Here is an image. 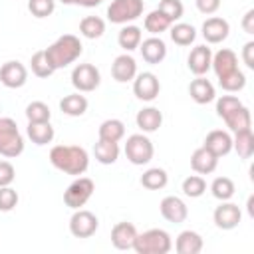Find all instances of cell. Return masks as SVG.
I'll return each instance as SVG.
<instances>
[{
	"instance_id": "obj_1",
	"label": "cell",
	"mask_w": 254,
	"mask_h": 254,
	"mask_svg": "<svg viewBox=\"0 0 254 254\" xmlns=\"http://www.w3.org/2000/svg\"><path fill=\"white\" fill-rule=\"evenodd\" d=\"M50 163L71 177H79L89 167V155L79 145H54L50 149Z\"/></svg>"
},
{
	"instance_id": "obj_2",
	"label": "cell",
	"mask_w": 254,
	"mask_h": 254,
	"mask_svg": "<svg viewBox=\"0 0 254 254\" xmlns=\"http://www.w3.org/2000/svg\"><path fill=\"white\" fill-rule=\"evenodd\" d=\"M44 52H46V58H48L50 65L54 69H62V67H67L69 64H73L81 56L83 46H81V40L77 36L64 34L54 44H50Z\"/></svg>"
},
{
	"instance_id": "obj_3",
	"label": "cell",
	"mask_w": 254,
	"mask_h": 254,
	"mask_svg": "<svg viewBox=\"0 0 254 254\" xmlns=\"http://www.w3.org/2000/svg\"><path fill=\"white\" fill-rule=\"evenodd\" d=\"M173 248L171 234L163 228H149L145 232H137L133 250L137 254H167Z\"/></svg>"
},
{
	"instance_id": "obj_4",
	"label": "cell",
	"mask_w": 254,
	"mask_h": 254,
	"mask_svg": "<svg viewBox=\"0 0 254 254\" xmlns=\"http://www.w3.org/2000/svg\"><path fill=\"white\" fill-rule=\"evenodd\" d=\"M24 151V137L12 117H0V155L14 159Z\"/></svg>"
},
{
	"instance_id": "obj_5",
	"label": "cell",
	"mask_w": 254,
	"mask_h": 254,
	"mask_svg": "<svg viewBox=\"0 0 254 254\" xmlns=\"http://www.w3.org/2000/svg\"><path fill=\"white\" fill-rule=\"evenodd\" d=\"M125 157L131 165H147L151 163L153 155H155V147H153V141L145 135V133H133L127 137L125 141Z\"/></svg>"
},
{
	"instance_id": "obj_6",
	"label": "cell",
	"mask_w": 254,
	"mask_h": 254,
	"mask_svg": "<svg viewBox=\"0 0 254 254\" xmlns=\"http://www.w3.org/2000/svg\"><path fill=\"white\" fill-rule=\"evenodd\" d=\"M145 2L143 0H111L107 6V20L111 24L125 26L143 16Z\"/></svg>"
},
{
	"instance_id": "obj_7",
	"label": "cell",
	"mask_w": 254,
	"mask_h": 254,
	"mask_svg": "<svg viewBox=\"0 0 254 254\" xmlns=\"http://www.w3.org/2000/svg\"><path fill=\"white\" fill-rule=\"evenodd\" d=\"M93 190H95V185H93V181L89 179V177H77L67 189H65V192H64V202L69 206V208H81V206H85V202L91 198V194H93Z\"/></svg>"
},
{
	"instance_id": "obj_8",
	"label": "cell",
	"mask_w": 254,
	"mask_h": 254,
	"mask_svg": "<svg viewBox=\"0 0 254 254\" xmlns=\"http://www.w3.org/2000/svg\"><path fill=\"white\" fill-rule=\"evenodd\" d=\"M101 83V73L93 64H77L71 69V85L79 93H89Z\"/></svg>"
},
{
	"instance_id": "obj_9",
	"label": "cell",
	"mask_w": 254,
	"mask_h": 254,
	"mask_svg": "<svg viewBox=\"0 0 254 254\" xmlns=\"http://www.w3.org/2000/svg\"><path fill=\"white\" fill-rule=\"evenodd\" d=\"M99 228V220L91 210L75 208V212L69 218V232L75 238H89Z\"/></svg>"
},
{
	"instance_id": "obj_10",
	"label": "cell",
	"mask_w": 254,
	"mask_h": 254,
	"mask_svg": "<svg viewBox=\"0 0 254 254\" xmlns=\"http://www.w3.org/2000/svg\"><path fill=\"white\" fill-rule=\"evenodd\" d=\"M161 81L153 71H141L133 77V93L141 101H153L159 97Z\"/></svg>"
},
{
	"instance_id": "obj_11",
	"label": "cell",
	"mask_w": 254,
	"mask_h": 254,
	"mask_svg": "<svg viewBox=\"0 0 254 254\" xmlns=\"http://www.w3.org/2000/svg\"><path fill=\"white\" fill-rule=\"evenodd\" d=\"M212 220H214L216 228H220V230H232V228H236L240 224L242 210H240L238 204H234L230 200H220V204L212 212Z\"/></svg>"
},
{
	"instance_id": "obj_12",
	"label": "cell",
	"mask_w": 254,
	"mask_h": 254,
	"mask_svg": "<svg viewBox=\"0 0 254 254\" xmlns=\"http://www.w3.org/2000/svg\"><path fill=\"white\" fill-rule=\"evenodd\" d=\"M28 81V69L22 62L10 60L0 67V83L8 89H18Z\"/></svg>"
},
{
	"instance_id": "obj_13",
	"label": "cell",
	"mask_w": 254,
	"mask_h": 254,
	"mask_svg": "<svg viewBox=\"0 0 254 254\" xmlns=\"http://www.w3.org/2000/svg\"><path fill=\"white\" fill-rule=\"evenodd\" d=\"M200 34L206 40V44H220V42H224L228 38L230 24L224 18H220V16H210V18H206L202 22Z\"/></svg>"
},
{
	"instance_id": "obj_14",
	"label": "cell",
	"mask_w": 254,
	"mask_h": 254,
	"mask_svg": "<svg viewBox=\"0 0 254 254\" xmlns=\"http://www.w3.org/2000/svg\"><path fill=\"white\" fill-rule=\"evenodd\" d=\"M159 210H161V216H163L165 220L173 222V224H181V222H185L187 216H189V208H187L185 200L179 198V196H175V194L165 196V198L161 200V204H159Z\"/></svg>"
},
{
	"instance_id": "obj_15",
	"label": "cell",
	"mask_w": 254,
	"mask_h": 254,
	"mask_svg": "<svg viewBox=\"0 0 254 254\" xmlns=\"http://www.w3.org/2000/svg\"><path fill=\"white\" fill-rule=\"evenodd\" d=\"M111 75L119 83L133 81V77L137 75V62H135V58L129 52L117 56L113 60V64H111Z\"/></svg>"
},
{
	"instance_id": "obj_16",
	"label": "cell",
	"mask_w": 254,
	"mask_h": 254,
	"mask_svg": "<svg viewBox=\"0 0 254 254\" xmlns=\"http://www.w3.org/2000/svg\"><path fill=\"white\" fill-rule=\"evenodd\" d=\"M139 52H141V56H143V60L147 64L157 65L167 58V44L159 36H151L147 40H141Z\"/></svg>"
},
{
	"instance_id": "obj_17",
	"label": "cell",
	"mask_w": 254,
	"mask_h": 254,
	"mask_svg": "<svg viewBox=\"0 0 254 254\" xmlns=\"http://www.w3.org/2000/svg\"><path fill=\"white\" fill-rule=\"evenodd\" d=\"M210 62H212V52L206 44L194 46L187 58V65L194 75H204L210 69Z\"/></svg>"
},
{
	"instance_id": "obj_18",
	"label": "cell",
	"mask_w": 254,
	"mask_h": 254,
	"mask_svg": "<svg viewBox=\"0 0 254 254\" xmlns=\"http://www.w3.org/2000/svg\"><path fill=\"white\" fill-rule=\"evenodd\" d=\"M202 147H206L210 153H214L220 159V157H224L232 151V135L228 131H222V129H212L204 137Z\"/></svg>"
},
{
	"instance_id": "obj_19",
	"label": "cell",
	"mask_w": 254,
	"mask_h": 254,
	"mask_svg": "<svg viewBox=\"0 0 254 254\" xmlns=\"http://www.w3.org/2000/svg\"><path fill=\"white\" fill-rule=\"evenodd\" d=\"M135 236H137V228L133 222H117L113 228H111V244L117 248V250H131L133 248V242H135Z\"/></svg>"
},
{
	"instance_id": "obj_20",
	"label": "cell",
	"mask_w": 254,
	"mask_h": 254,
	"mask_svg": "<svg viewBox=\"0 0 254 254\" xmlns=\"http://www.w3.org/2000/svg\"><path fill=\"white\" fill-rule=\"evenodd\" d=\"M190 167L196 175H210L218 167V157L210 153L206 147H198L190 155Z\"/></svg>"
},
{
	"instance_id": "obj_21",
	"label": "cell",
	"mask_w": 254,
	"mask_h": 254,
	"mask_svg": "<svg viewBox=\"0 0 254 254\" xmlns=\"http://www.w3.org/2000/svg\"><path fill=\"white\" fill-rule=\"evenodd\" d=\"M189 95L192 97L194 103H198V105H206V103L214 101L216 91H214V85H212L206 77L196 75V79H192V81L189 83Z\"/></svg>"
},
{
	"instance_id": "obj_22",
	"label": "cell",
	"mask_w": 254,
	"mask_h": 254,
	"mask_svg": "<svg viewBox=\"0 0 254 254\" xmlns=\"http://www.w3.org/2000/svg\"><path fill=\"white\" fill-rule=\"evenodd\" d=\"M210 69H214L216 77H222L234 69H238V58L232 50L222 48L216 54H212V62H210Z\"/></svg>"
},
{
	"instance_id": "obj_23",
	"label": "cell",
	"mask_w": 254,
	"mask_h": 254,
	"mask_svg": "<svg viewBox=\"0 0 254 254\" xmlns=\"http://www.w3.org/2000/svg\"><path fill=\"white\" fill-rule=\"evenodd\" d=\"M26 135L30 137V141L34 145H48L54 141L56 131L50 121H28Z\"/></svg>"
},
{
	"instance_id": "obj_24",
	"label": "cell",
	"mask_w": 254,
	"mask_h": 254,
	"mask_svg": "<svg viewBox=\"0 0 254 254\" xmlns=\"http://www.w3.org/2000/svg\"><path fill=\"white\" fill-rule=\"evenodd\" d=\"M135 123L143 133H155L163 125V113L157 107H143L135 115Z\"/></svg>"
},
{
	"instance_id": "obj_25",
	"label": "cell",
	"mask_w": 254,
	"mask_h": 254,
	"mask_svg": "<svg viewBox=\"0 0 254 254\" xmlns=\"http://www.w3.org/2000/svg\"><path fill=\"white\" fill-rule=\"evenodd\" d=\"M87 97L81 95L79 91L75 93H69V95H64L60 99V111L64 115H69V117H81L85 111H87Z\"/></svg>"
},
{
	"instance_id": "obj_26",
	"label": "cell",
	"mask_w": 254,
	"mask_h": 254,
	"mask_svg": "<svg viewBox=\"0 0 254 254\" xmlns=\"http://www.w3.org/2000/svg\"><path fill=\"white\" fill-rule=\"evenodd\" d=\"M202 236L194 230H183L175 240V250L179 254H198L202 250Z\"/></svg>"
},
{
	"instance_id": "obj_27",
	"label": "cell",
	"mask_w": 254,
	"mask_h": 254,
	"mask_svg": "<svg viewBox=\"0 0 254 254\" xmlns=\"http://www.w3.org/2000/svg\"><path fill=\"white\" fill-rule=\"evenodd\" d=\"M141 40H143V32H141V28L135 26V24H125V26L119 30V34H117V44H119V48L125 50V52L137 50L139 44H141Z\"/></svg>"
},
{
	"instance_id": "obj_28",
	"label": "cell",
	"mask_w": 254,
	"mask_h": 254,
	"mask_svg": "<svg viewBox=\"0 0 254 254\" xmlns=\"http://www.w3.org/2000/svg\"><path fill=\"white\" fill-rule=\"evenodd\" d=\"M119 143H113V141H105V139H99L95 145H93V155H95V161L101 163V165H113L117 159H119Z\"/></svg>"
},
{
	"instance_id": "obj_29",
	"label": "cell",
	"mask_w": 254,
	"mask_h": 254,
	"mask_svg": "<svg viewBox=\"0 0 254 254\" xmlns=\"http://www.w3.org/2000/svg\"><path fill=\"white\" fill-rule=\"evenodd\" d=\"M222 121H224L226 127H228L230 131H234V133L252 127V115H250V109H248L246 105H240L238 109H234L232 113H228Z\"/></svg>"
},
{
	"instance_id": "obj_30",
	"label": "cell",
	"mask_w": 254,
	"mask_h": 254,
	"mask_svg": "<svg viewBox=\"0 0 254 254\" xmlns=\"http://www.w3.org/2000/svg\"><path fill=\"white\" fill-rule=\"evenodd\" d=\"M232 149L238 153L240 159H250L254 155V133L252 129L236 131L232 137Z\"/></svg>"
},
{
	"instance_id": "obj_31",
	"label": "cell",
	"mask_w": 254,
	"mask_h": 254,
	"mask_svg": "<svg viewBox=\"0 0 254 254\" xmlns=\"http://www.w3.org/2000/svg\"><path fill=\"white\" fill-rule=\"evenodd\" d=\"M169 36L177 46L185 48V46H190L196 40V30H194V26H190L187 22H177V24H171Z\"/></svg>"
},
{
	"instance_id": "obj_32",
	"label": "cell",
	"mask_w": 254,
	"mask_h": 254,
	"mask_svg": "<svg viewBox=\"0 0 254 254\" xmlns=\"http://www.w3.org/2000/svg\"><path fill=\"white\" fill-rule=\"evenodd\" d=\"M171 20L159 10V8H155L153 12H149L147 16H145V22H143V26H145V30L151 34V36H161L163 32H167L169 28H171Z\"/></svg>"
},
{
	"instance_id": "obj_33",
	"label": "cell",
	"mask_w": 254,
	"mask_h": 254,
	"mask_svg": "<svg viewBox=\"0 0 254 254\" xmlns=\"http://www.w3.org/2000/svg\"><path fill=\"white\" fill-rule=\"evenodd\" d=\"M167 183H169V175L161 167H151L141 175V185L149 190H161L167 187Z\"/></svg>"
},
{
	"instance_id": "obj_34",
	"label": "cell",
	"mask_w": 254,
	"mask_h": 254,
	"mask_svg": "<svg viewBox=\"0 0 254 254\" xmlns=\"http://www.w3.org/2000/svg\"><path fill=\"white\" fill-rule=\"evenodd\" d=\"M105 32V20L99 16H85L79 22V34L87 40H97Z\"/></svg>"
},
{
	"instance_id": "obj_35",
	"label": "cell",
	"mask_w": 254,
	"mask_h": 254,
	"mask_svg": "<svg viewBox=\"0 0 254 254\" xmlns=\"http://www.w3.org/2000/svg\"><path fill=\"white\" fill-rule=\"evenodd\" d=\"M125 137V123L121 119H105L99 125V139L119 143Z\"/></svg>"
},
{
	"instance_id": "obj_36",
	"label": "cell",
	"mask_w": 254,
	"mask_h": 254,
	"mask_svg": "<svg viewBox=\"0 0 254 254\" xmlns=\"http://www.w3.org/2000/svg\"><path fill=\"white\" fill-rule=\"evenodd\" d=\"M210 192L214 198L218 200H230L236 192V185L230 177H216L212 183H210Z\"/></svg>"
},
{
	"instance_id": "obj_37",
	"label": "cell",
	"mask_w": 254,
	"mask_h": 254,
	"mask_svg": "<svg viewBox=\"0 0 254 254\" xmlns=\"http://www.w3.org/2000/svg\"><path fill=\"white\" fill-rule=\"evenodd\" d=\"M218 85L224 91H228V93H236V91H240V89L246 87V75H244V71L234 69V71L218 77Z\"/></svg>"
},
{
	"instance_id": "obj_38",
	"label": "cell",
	"mask_w": 254,
	"mask_h": 254,
	"mask_svg": "<svg viewBox=\"0 0 254 254\" xmlns=\"http://www.w3.org/2000/svg\"><path fill=\"white\" fill-rule=\"evenodd\" d=\"M30 67H32V73L36 77H50L56 69L50 65L48 58H46V52L44 50H38L32 58H30Z\"/></svg>"
},
{
	"instance_id": "obj_39",
	"label": "cell",
	"mask_w": 254,
	"mask_h": 254,
	"mask_svg": "<svg viewBox=\"0 0 254 254\" xmlns=\"http://www.w3.org/2000/svg\"><path fill=\"white\" fill-rule=\"evenodd\" d=\"M181 189H183V192H185L187 196L198 198V196H202V194L206 192V181H204L200 175H190V177H187V179L183 181Z\"/></svg>"
},
{
	"instance_id": "obj_40",
	"label": "cell",
	"mask_w": 254,
	"mask_h": 254,
	"mask_svg": "<svg viewBox=\"0 0 254 254\" xmlns=\"http://www.w3.org/2000/svg\"><path fill=\"white\" fill-rule=\"evenodd\" d=\"M52 111L44 101H32L26 105V119L28 121H50Z\"/></svg>"
},
{
	"instance_id": "obj_41",
	"label": "cell",
	"mask_w": 254,
	"mask_h": 254,
	"mask_svg": "<svg viewBox=\"0 0 254 254\" xmlns=\"http://www.w3.org/2000/svg\"><path fill=\"white\" fill-rule=\"evenodd\" d=\"M159 10H161L173 24L179 22V20L183 18V14H185V6H183L181 0H161V2H159Z\"/></svg>"
},
{
	"instance_id": "obj_42",
	"label": "cell",
	"mask_w": 254,
	"mask_h": 254,
	"mask_svg": "<svg viewBox=\"0 0 254 254\" xmlns=\"http://www.w3.org/2000/svg\"><path fill=\"white\" fill-rule=\"evenodd\" d=\"M28 10L36 18H48L56 10V0H28Z\"/></svg>"
},
{
	"instance_id": "obj_43",
	"label": "cell",
	"mask_w": 254,
	"mask_h": 254,
	"mask_svg": "<svg viewBox=\"0 0 254 254\" xmlns=\"http://www.w3.org/2000/svg\"><path fill=\"white\" fill-rule=\"evenodd\" d=\"M242 105V101L236 95H220L216 99V115L220 119H224L228 113H232L234 109H238Z\"/></svg>"
},
{
	"instance_id": "obj_44",
	"label": "cell",
	"mask_w": 254,
	"mask_h": 254,
	"mask_svg": "<svg viewBox=\"0 0 254 254\" xmlns=\"http://www.w3.org/2000/svg\"><path fill=\"white\" fill-rule=\"evenodd\" d=\"M18 204V192L8 185L0 187V212H10Z\"/></svg>"
},
{
	"instance_id": "obj_45",
	"label": "cell",
	"mask_w": 254,
	"mask_h": 254,
	"mask_svg": "<svg viewBox=\"0 0 254 254\" xmlns=\"http://www.w3.org/2000/svg\"><path fill=\"white\" fill-rule=\"evenodd\" d=\"M16 179V169L10 161H0V187H8L12 185Z\"/></svg>"
},
{
	"instance_id": "obj_46",
	"label": "cell",
	"mask_w": 254,
	"mask_h": 254,
	"mask_svg": "<svg viewBox=\"0 0 254 254\" xmlns=\"http://www.w3.org/2000/svg\"><path fill=\"white\" fill-rule=\"evenodd\" d=\"M194 4H196V10L206 16L214 14L220 8V0H194Z\"/></svg>"
},
{
	"instance_id": "obj_47",
	"label": "cell",
	"mask_w": 254,
	"mask_h": 254,
	"mask_svg": "<svg viewBox=\"0 0 254 254\" xmlns=\"http://www.w3.org/2000/svg\"><path fill=\"white\" fill-rule=\"evenodd\" d=\"M242 62L246 64V67L254 69V42H246L242 48Z\"/></svg>"
},
{
	"instance_id": "obj_48",
	"label": "cell",
	"mask_w": 254,
	"mask_h": 254,
	"mask_svg": "<svg viewBox=\"0 0 254 254\" xmlns=\"http://www.w3.org/2000/svg\"><path fill=\"white\" fill-rule=\"evenodd\" d=\"M242 30L246 34H254V10H248L242 18Z\"/></svg>"
},
{
	"instance_id": "obj_49",
	"label": "cell",
	"mask_w": 254,
	"mask_h": 254,
	"mask_svg": "<svg viewBox=\"0 0 254 254\" xmlns=\"http://www.w3.org/2000/svg\"><path fill=\"white\" fill-rule=\"evenodd\" d=\"M103 0H79V6H85V8H93V6H99Z\"/></svg>"
},
{
	"instance_id": "obj_50",
	"label": "cell",
	"mask_w": 254,
	"mask_h": 254,
	"mask_svg": "<svg viewBox=\"0 0 254 254\" xmlns=\"http://www.w3.org/2000/svg\"><path fill=\"white\" fill-rule=\"evenodd\" d=\"M252 204H254V196H248V212H250V216H254V210H252Z\"/></svg>"
},
{
	"instance_id": "obj_51",
	"label": "cell",
	"mask_w": 254,
	"mask_h": 254,
	"mask_svg": "<svg viewBox=\"0 0 254 254\" xmlns=\"http://www.w3.org/2000/svg\"><path fill=\"white\" fill-rule=\"evenodd\" d=\"M62 4H65V6H69V4H79V0H60Z\"/></svg>"
},
{
	"instance_id": "obj_52",
	"label": "cell",
	"mask_w": 254,
	"mask_h": 254,
	"mask_svg": "<svg viewBox=\"0 0 254 254\" xmlns=\"http://www.w3.org/2000/svg\"><path fill=\"white\" fill-rule=\"evenodd\" d=\"M0 111H2V107H0Z\"/></svg>"
}]
</instances>
